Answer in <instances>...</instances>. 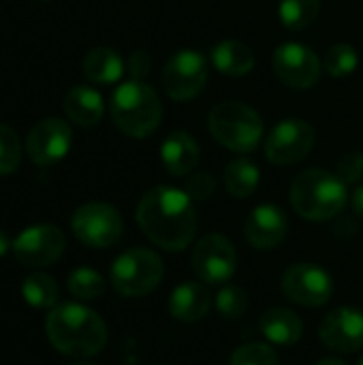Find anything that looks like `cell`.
<instances>
[{"instance_id":"d6986e66","label":"cell","mask_w":363,"mask_h":365,"mask_svg":"<svg viewBox=\"0 0 363 365\" xmlns=\"http://www.w3.org/2000/svg\"><path fill=\"white\" fill-rule=\"evenodd\" d=\"M259 329L270 344L293 346L304 336V321L289 308H267L259 319Z\"/></svg>"},{"instance_id":"d4e9b609","label":"cell","mask_w":363,"mask_h":365,"mask_svg":"<svg viewBox=\"0 0 363 365\" xmlns=\"http://www.w3.org/2000/svg\"><path fill=\"white\" fill-rule=\"evenodd\" d=\"M68 293L79 302H96L105 295L107 282L105 278L92 267H77L66 278Z\"/></svg>"},{"instance_id":"277c9868","label":"cell","mask_w":363,"mask_h":365,"mask_svg":"<svg viewBox=\"0 0 363 365\" xmlns=\"http://www.w3.org/2000/svg\"><path fill=\"white\" fill-rule=\"evenodd\" d=\"M109 111L113 124L133 139L150 137L163 118V105L156 90L139 79L124 81L116 88Z\"/></svg>"},{"instance_id":"4dcf8cb0","label":"cell","mask_w":363,"mask_h":365,"mask_svg":"<svg viewBox=\"0 0 363 365\" xmlns=\"http://www.w3.org/2000/svg\"><path fill=\"white\" fill-rule=\"evenodd\" d=\"M184 190L193 201H208L216 192V178L210 171H193L186 175Z\"/></svg>"},{"instance_id":"484cf974","label":"cell","mask_w":363,"mask_h":365,"mask_svg":"<svg viewBox=\"0 0 363 365\" xmlns=\"http://www.w3.org/2000/svg\"><path fill=\"white\" fill-rule=\"evenodd\" d=\"M321 11V0H280L278 17L289 30L308 28Z\"/></svg>"},{"instance_id":"8d00e7d4","label":"cell","mask_w":363,"mask_h":365,"mask_svg":"<svg viewBox=\"0 0 363 365\" xmlns=\"http://www.w3.org/2000/svg\"><path fill=\"white\" fill-rule=\"evenodd\" d=\"M315 365H349V364H344L342 359H336V357H325V359L317 361Z\"/></svg>"},{"instance_id":"d590c367","label":"cell","mask_w":363,"mask_h":365,"mask_svg":"<svg viewBox=\"0 0 363 365\" xmlns=\"http://www.w3.org/2000/svg\"><path fill=\"white\" fill-rule=\"evenodd\" d=\"M11 246H13V242L9 240V235L4 231H0V259L11 250Z\"/></svg>"},{"instance_id":"6da1fadb","label":"cell","mask_w":363,"mask_h":365,"mask_svg":"<svg viewBox=\"0 0 363 365\" xmlns=\"http://www.w3.org/2000/svg\"><path fill=\"white\" fill-rule=\"evenodd\" d=\"M137 225L143 235L167 252H182L197 235L199 218L186 190L154 186L137 203Z\"/></svg>"},{"instance_id":"f546056e","label":"cell","mask_w":363,"mask_h":365,"mask_svg":"<svg viewBox=\"0 0 363 365\" xmlns=\"http://www.w3.org/2000/svg\"><path fill=\"white\" fill-rule=\"evenodd\" d=\"M21 163V141L17 133L0 124V175H11L19 169Z\"/></svg>"},{"instance_id":"e0dca14e","label":"cell","mask_w":363,"mask_h":365,"mask_svg":"<svg viewBox=\"0 0 363 365\" xmlns=\"http://www.w3.org/2000/svg\"><path fill=\"white\" fill-rule=\"evenodd\" d=\"M212 308V295L205 282H182L178 284L167 302L169 314L180 323H199Z\"/></svg>"},{"instance_id":"44dd1931","label":"cell","mask_w":363,"mask_h":365,"mask_svg":"<svg viewBox=\"0 0 363 365\" xmlns=\"http://www.w3.org/2000/svg\"><path fill=\"white\" fill-rule=\"evenodd\" d=\"M210 60L214 64V68L223 75L229 77H242L248 75L255 68V53L246 43L240 41H223L218 43L212 53Z\"/></svg>"},{"instance_id":"d6a6232c","label":"cell","mask_w":363,"mask_h":365,"mask_svg":"<svg viewBox=\"0 0 363 365\" xmlns=\"http://www.w3.org/2000/svg\"><path fill=\"white\" fill-rule=\"evenodd\" d=\"M126 68L131 73L133 79H139L143 81L148 75H150V68H152V58L145 49H135L131 56H128V62H126Z\"/></svg>"},{"instance_id":"4fadbf2b","label":"cell","mask_w":363,"mask_h":365,"mask_svg":"<svg viewBox=\"0 0 363 365\" xmlns=\"http://www.w3.org/2000/svg\"><path fill=\"white\" fill-rule=\"evenodd\" d=\"M274 73L276 77L295 90H308L317 86L321 77V60L304 43H282L274 51Z\"/></svg>"},{"instance_id":"cb8c5ba5","label":"cell","mask_w":363,"mask_h":365,"mask_svg":"<svg viewBox=\"0 0 363 365\" xmlns=\"http://www.w3.org/2000/svg\"><path fill=\"white\" fill-rule=\"evenodd\" d=\"M21 297L34 310H51L58 306L60 289L58 282L45 272H32L21 282Z\"/></svg>"},{"instance_id":"7c38bea8","label":"cell","mask_w":363,"mask_h":365,"mask_svg":"<svg viewBox=\"0 0 363 365\" xmlns=\"http://www.w3.org/2000/svg\"><path fill=\"white\" fill-rule=\"evenodd\" d=\"M315 145V128L302 118H287L276 124L265 141V156L274 165H295Z\"/></svg>"},{"instance_id":"ab89813d","label":"cell","mask_w":363,"mask_h":365,"mask_svg":"<svg viewBox=\"0 0 363 365\" xmlns=\"http://www.w3.org/2000/svg\"><path fill=\"white\" fill-rule=\"evenodd\" d=\"M45 2H47V0H45Z\"/></svg>"},{"instance_id":"836d02e7","label":"cell","mask_w":363,"mask_h":365,"mask_svg":"<svg viewBox=\"0 0 363 365\" xmlns=\"http://www.w3.org/2000/svg\"><path fill=\"white\" fill-rule=\"evenodd\" d=\"M334 233H336V237H340V240H351L355 233H357V225H355V220L353 218H340L338 222H336V227H334Z\"/></svg>"},{"instance_id":"30bf717a","label":"cell","mask_w":363,"mask_h":365,"mask_svg":"<svg viewBox=\"0 0 363 365\" xmlns=\"http://www.w3.org/2000/svg\"><path fill=\"white\" fill-rule=\"evenodd\" d=\"M208 81V60L197 49L175 51L163 66V88L173 101H190Z\"/></svg>"},{"instance_id":"603a6c76","label":"cell","mask_w":363,"mask_h":365,"mask_svg":"<svg viewBox=\"0 0 363 365\" xmlns=\"http://www.w3.org/2000/svg\"><path fill=\"white\" fill-rule=\"evenodd\" d=\"M223 180H225V188L231 197L246 199L257 190V186L261 182V171L250 158L240 156L227 165Z\"/></svg>"},{"instance_id":"8992f818","label":"cell","mask_w":363,"mask_h":365,"mask_svg":"<svg viewBox=\"0 0 363 365\" xmlns=\"http://www.w3.org/2000/svg\"><path fill=\"white\" fill-rule=\"evenodd\" d=\"M165 276L163 259L143 246L124 250L109 269V282L113 284L116 293L128 299L150 295Z\"/></svg>"},{"instance_id":"f1b7e54d","label":"cell","mask_w":363,"mask_h":365,"mask_svg":"<svg viewBox=\"0 0 363 365\" xmlns=\"http://www.w3.org/2000/svg\"><path fill=\"white\" fill-rule=\"evenodd\" d=\"M229 365H280V357L270 344L248 342L231 353Z\"/></svg>"},{"instance_id":"ba28073f","label":"cell","mask_w":363,"mask_h":365,"mask_svg":"<svg viewBox=\"0 0 363 365\" xmlns=\"http://www.w3.org/2000/svg\"><path fill=\"white\" fill-rule=\"evenodd\" d=\"M190 265L201 282L225 284L237 272V250L229 237L220 233H208L195 244Z\"/></svg>"},{"instance_id":"9c48e42d","label":"cell","mask_w":363,"mask_h":365,"mask_svg":"<svg viewBox=\"0 0 363 365\" xmlns=\"http://www.w3.org/2000/svg\"><path fill=\"white\" fill-rule=\"evenodd\" d=\"M280 289L287 299L304 308H321L334 295V278L317 263H295L285 269Z\"/></svg>"},{"instance_id":"5bb4252c","label":"cell","mask_w":363,"mask_h":365,"mask_svg":"<svg viewBox=\"0 0 363 365\" xmlns=\"http://www.w3.org/2000/svg\"><path fill=\"white\" fill-rule=\"evenodd\" d=\"M73 143L71 126L60 118H45L32 126L26 139L28 158L39 167H51L60 163Z\"/></svg>"},{"instance_id":"5b68a950","label":"cell","mask_w":363,"mask_h":365,"mask_svg":"<svg viewBox=\"0 0 363 365\" xmlns=\"http://www.w3.org/2000/svg\"><path fill=\"white\" fill-rule=\"evenodd\" d=\"M208 128L212 137L235 154H250L259 148L263 139L261 115L240 101L218 103L208 118Z\"/></svg>"},{"instance_id":"83f0119b","label":"cell","mask_w":363,"mask_h":365,"mask_svg":"<svg viewBox=\"0 0 363 365\" xmlns=\"http://www.w3.org/2000/svg\"><path fill=\"white\" fill-rule=\"evenodd\" d=\"M323 66L332 77H347V75L355 73V68L359 66V53L349 43H336L325 53Z\"/></svg>"},{"instance_id":"9a60e30c","label":"cell","mask_w":363,"mask_h":365,"mask_svg":"<svg viewBox=\"0 0 363 365\" xmlns=\"http://www.w3.org/2000/svg\"><path fill=\"white\" fill-rule=\"evenodd\" d=\"M323 346L334 353L363 351V310L353 306H340L332 310L319 327Z\"/></svg>"},{"instance_id":"ffe728a7","label":"cell","mask_w":363,"mask_h":365,"mask_svg":"<svg viewBox=\"0 0 363 365\" xmlns=\"http://www.w3.org/2000/svg\"><path fill=\"white\" fill-rule=\"evenodd\" d=\"M64 113L66 118L77 124V126H83V128H90V126H96L103 118V111H105V103H103V96L90 88V86H75L66 92L64 96Z\"/></svg>"},{"instance_id":"7a4b0ae2","label":"cell","mask_w":363,"mask_h":365,"mask_svg":"<svg viewBox=\"0 0 363 365\" xmlns=\"http://www.w3.org/2000/svg\"><path fill=\"white\" fill-rule=\"evenodd\" d=\"M45 334L49 344L71 359H90L107 344L105 321L79 302H66L51 308L45 319Z\"/></svg>"},{"instance_id":"52a82bcc","label":"cell","mask_w":363,"mask_h":365,"mask_svg":"<svg viewBox=\"0 0 363 365\" xmlns=\"http://www.w3.org/2000/svg\"><path fill=\"white\" fill-rule=\"evenodd\" d=\"M73 235L88 248H111L120 242L124 222L120 212L105 201H88L71 216Z\"/></svg>"},{"instance_id":"2e32d148","label":"cell","mask_w":363,"mask_h":365,"mask_svg":"<svg viewBox=\"0 0 363 365\" xmlns=\"http://www.w3.org/2000/svg\"><path fill=\"white\" fill-rule=\"evenodd\" d=\"M287 233L289 218L285 210L274 203L257 205L244 222V235L255 250H274L285 242Z\"/></svg>"},{"instance_id":"3957f363","label":"cell","mask_w":363,"mask_h":365,"mask_svg":"<svg viewBox=\"0 0 363 365\" xmlns=\"http://www.w3.org/2000/svg\"><path fill=\"white\" fill-rule=\"evenodd\" d=\"M289 199L293 210L304 220L325 222L342 214L349 201V190L338 173L315 167L302 171L293 180Z\"/></svg>"},{"instance_id":"1f68e13d","label":"cell","mask_w":363,"mask_h":365,"mask_svg":"<svg viewBox=\"0 0 363 365\" xmlns=\"http://www.w3.org/2000/svg\"><path fill=\"white\" fill-rule=\"evenodd\" d=\"M338 178L344 184H357L363 178V152H347L338 160Z\"/></svg>"},{"instance_id":"7402d4cb","label":"cell","mask_w":363,"mask_h":365,"mask_svg":"<svg viewBox=\"0 0 363 365\" xmlns=\"http://www.w3.org/2000/svg\"><path fill=\"white\" fill-rule=\"evenodd\" d=\"M81 68L88 81L98 86H109L120 81L124 73V60L111 47H94L83 56Z\"/></svg>"},{"instance_id":"ac0fdd59","label":"cell","mask_w":363,"mask_h":365,"mask_svg":"<svg viewBox=\"0 0 363 365\" xmlns=\"http://www.w3.org/2000/svg\"><path fill=\"white\" fill-rule=\"evenodd\" d=\"M199 156L201 152H199L197 141L193 139V135L184 130H173L160 148V160L167 173L175 178L190 175L199 165Z\"/></svg>"},{"instance_id":"8fae6325","label":"cell","mask_w":363,"mask_h":365,"mask_svg":"<svg viewBox=\"0 0 363 365\" xmlns=\"http://www.w3.org/2000/svg\"><path fill=\"white\" fill-rule=\"evenodd\" d=\"M66 246V237L64 233L56 227V225H34L24 229L11 246L13 257L17 259V263H21L24 267L30 269H43L53 265Z\"/></svg>"},{"instance_id":"f35d334b","label":"cell","mask_w":363,"mask_h":365,"mask_svg":"<svg viewBox=\"0 0 363 365\" xmlns=\"http://www.w3.org/2000/svg\"><path fill=\"white\" fill-rule=\"evenodd\" d=\"M357 365H363V355H362V359H359V364H357Z\"/></svg>"},{"instance_id":"74e56055","label":"cell","mask_w":363,"mask_h":365,"mask_svg":"<svg viewBox=\"0 0 363 365\" xmlns=\"http://www.w3.org/2000/svg\"><path fill=\"white\" fill-rule=\"evenodd\" d=\"M73 365H94V364H86V361H79V364H73Z\"/></svg>"},{"instance_id":"e575fe53","label":"cell","mask_w":363,"mask_h":365,"mask_svg":"<svg viewBox=\"0 0 363 365\" xmlns=\"http://www.w3.org/2000/svg\"><path fill=\"white\" fill-rule=\"evenodd\" d=\"M353 210H355V214L363 220V186H359L355 190V195H353Z\"/></svg>"},{"instance_id":"4316f807","label":"cell","mask_w":363,"mask_h":365,"mask_svg":"<svg viewBox=\"0 0 363 365\" xmlns=\"http://www.w3.org/2000/svg\"><path fill=\"white\" fill-rule=\"evenodd\" d=\"M216 310L223 319L227 321H237L242 319L246 312H248V306H250V299H248V293L242 289V287H235V284H225L216 299Z\"/></svg>"}]
</instances>
